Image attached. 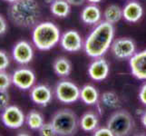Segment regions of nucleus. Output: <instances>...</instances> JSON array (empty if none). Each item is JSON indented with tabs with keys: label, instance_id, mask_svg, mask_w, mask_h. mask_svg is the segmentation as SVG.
Returning a JSON list of instances; mask_svg holds the SVG:
<instances>
[{
	"label": "nucleus",
	"instance_id": "nucleus-1",
	"mask_svg": "<svg viewBox=\"0 0 146 136\" xmlns=\"http://www.w3.org/2000/svg\"><path fill=\"white\" fill-rule=\"evenodd\" d=\"M114 27L107 21L98 24L85 40V54L93 58L102 57L108 51L113 41Z\"/></svg>",
	"mask_w": 146,
	"mask_h": 136
},
{
	"label": "nucleus",
	"instance_id": "nucleus-2",
	"mask_svg": "<svg viewBox=\"0 0 146 136\" xmlns=\"http://www.w3.org/2000/svg\"><path fill=\"white\" fill-rule=\"evenodd\" d=\"M8 16L16 26L28 28L36 26L41 11L36 0H17L10 6Z\"/></svg>",
	"mask_w": 146,
	"mask_h": 136
},
{
	"label": "nucleus",
	"instance_id": "nucleus-3",
	"mask_svg": "<svg viewBox=\"0 0 146 136\" xmlns=\"http://www.w3.org/2000/svg\"><path fill=\"white\" fill-rule=\"evenodd\" d=\"M32 39L37 49L41 51H48L59 43L61 34L56 25L46 21L39 23L35 27Z\"/></svg>",
	"mask_w": 146,
	"mask_h": 136
},
{
	"label": "nucleus",
	"instance_id": "nucleus-4",
	"mask_svg": "<svg viewBox=\"0 0 146 136\" xmlns=\"http://www.w3.org/2000/svg\"><path fill=\"white\" fill-rule=\"evenodd\" d=\"M51 123L58 135H72L77 128V117L73 111L62 109L56 112L52 118Z\"/></svg>",
	"mask_w": 146,
	"mask_h": 136
},
{
	"label": "nucleus",
	"instance_id": "nucleus-5",
	"mask_svg": "<svg viewBox=\"0 0 146 136\" xmlns=\"http://www.w3.org/2000/svg\"><path fill=\"white\" fill-rule=\"evenodd\" d=\"M107 127L114 136H124L128 134L133 127V119L127 111H117L110 116Z\"/></svg>",
	"mask_w": 146,
	"mask_h": 136
},
{
	"label": "nucleus",
	"instance_id": "nucleus-6",
	"mask_svg": "<svg viewBox=\"0 0 146 136\" xmlns=\"http://www.w3.org/2000/svg\"><path fill=\"white\" fill-rule=\"evenodd\" d=\"M56 98L63 103H72L80 98V89L74 83L63 80L60 81L55 87Z\"/></svg>",
	"mask_w": 146,
	"mask_h": 136
},
{
	"label": "nucleus",
	"instance_id": "nucleus-7",
	"mask_svg": "<svg viewBox=\"0 0 146 136\" xmlns=\"http://www.w3.org/2000/svg\"><path fill=\"white\" fill-rule=\"evenodd\" d=\"M23 112L16 105H8L5 108L1 114V120L5 126L10 129H18L25 123Z\"/></svg>",
	"mask_w": 146,
	"mask_h": 136
},
{
	"label": "nucleus",
	"instance_id": "nucleus-8",
	"mask_svg": "<svg viewBox=\"0 0 146 136\" xmlns=\"http://www.w3.org/2000/svg\"><path fill=\"white\" fill-rule=\"evenodd\" d=\"M113 55L118 59L131 58L135 54V44L130 38H118L111 45Z\"/></svg>",
	"mask_w": 146,
	"mask_h": 136
},
{
	"label": "nucleus",
	"instance_id": "nucleus-9",
	"mask_svg": "<svg viewBox=\"0 0 146 136\" xmlns=\"http://www.w3.org/2000/svg\"><path fill=\"white\" fill-rule=\"evenodd\" d=\"M36 82V75L28 68L17 69L12 74V84L21 90H28Z\"/></svg>",
	"mask_w": 146,
	"mask_h": 136
},
{
	"label": "nucleus",
	"instance_id": "nucleus-10",
	"mask_svg": "<svg viewBox=\"0 0 146 136\" xmlns=\"http://www.w3.org/2000/svg\"><path fill=\"white\" fill-rule=\"evenodd\" d=\"M61 46L67 52H78L83 47V40L80 34L75 30H68L64 33L60 39Z\"/></svg>",
	"mask_w": 146,
	"mask_h": 136
},
{
	"label": "nucleus",
	"instance_id": "nucleus-11",
	"mask_svg": "<svg viewBox=\"0 0 146 136\" xmlns=\"http://www.w3.org/2000/svg\"><path fill=\"white\" fill-rule=\"evenodd\" d=\"M13 58L20 64H27L32 61L34 57V50L28 42L19 41L15 44L12 51Z\"/></svg>",
	"mask_w": 146,
	"mask_h": 136
},
{
	"label": "nucleus",
	"instance_id": "nucleus-12",
	"mask_svg": "<svg viewBox=\"0 0 146 136\" xmlns=\"http://www.w3.org/2000/svg\"><path fill=\"white\" fill-rule=\"evenodd\" d=\"M131 72L139 80H146V49L135 53L130 58Z\"/></svg>",
	"mask_w": 146,
	"mask_h": 136
},
{
	"label": "nucleus",
	"instance_id": "nucleus-13",
	"mask_svg": "<svg viewBox=\"0 0 146 136\" xmlns=\"http://www.w3.org/2000/svg\"><path fill=\"white\" fill-rule=\"evenodd\" d=\"M109 64L102 57L95 58L94 61L90 64L88 68L89 76L94 81H103L109 74Z\"/></svg>",
	"mask_w": 146,
	"mask_h": 136
},
{
	"label": "nucleus",
	"instance_id": "nucleus-14",
	"mask_svg": "<svg viewBox=\"0 0 146 136\" xmlns=\"http://www.w3.org/2000/svg\"><path fill=\"white\" fill-rule=\"evenodd\" d=\"M31 99L38 105L46 106L52 100V92L49 87L44 84H39L31 90Z\"/></svg>",
	"mask_w": 146,
	"mask_h": 136
},
{
	"label": "nucleus",
	"instance_id": "nucleus-15",
	"mask_svg": "<svg viewBox=\"0 0 146 136\" xmlns=\"http://www.w3.org/2000/svg\"><path fill=\"white\" fill-rule=\"evenodd\" d=\"M143 8L136 1L128 2L123 8V17L130 23H136L142 18Z\"/></svg>",
	"mask_w": 146,
	"mask_h": 136
},
{
	"label": "nucleus",
	"instance_id": "nucleus-16",
	"mask_svg": "<svg viewBox=\"0 0 146 136\" xmlns=\"http://www.w3.org/2000/svg\"><path fill=\"white\" fill-rule=\"evenodd\" d=\"M102 17L100 8L95 5L86 6L81 13V18L83 22L87 25H96Z\"/></svg>",
	"mask_w": 146,
	"mask_h": 136
},
{
	"label": "nucleus",
	"instance_id": "nucleus-17",
	"mask_svg": "<svg viewBox=\"0 0 146 136\" xmlns=\"http://www.w3.org/2000/svg\"><path fill=\"white\" fill-rule=\"evenodd\" d=\"M80 98L87 105L95 104L99 98L98 91L93 85L86 84L80 90Z\"/></svg>",
	"mask_w": 146,
	"mask_h": 136
},
{
	"label": "nucleus",
	"instance_id": "nucleus-18",
	"mask_svg": "<svg viewBox=\"0 0 146 136\" xmlns=\"http://www.w3.org/2000/svg\"><path fill=\"white\" fill-rule=\"evenodd\" d=\"M50 10L57 17H66L70 13V5L66 0H54L50 6Z\"/></svg>",
	"mask_w": 146,
	"mask_h": 136
},
{
	"label": "nucleus",
	"instance_id": "nucleus-19",
	"mask_svg": "<svg viewBox=\"0 0 146 136\" xmlns=\"http://www.w3.org/2000/svg\"><path fill=\"white\" fill-rule=\"evenodd\" d=\"M54 71L58 76H67L71 73L72 65L65 57H59L54 62Z\"/></svg>",
	"mask_w": 146,
	"mask_h": 136
},
{
	"label": "nucleus",
	"instance_id": "nucleus-20",
	"mask_svg": "<svg viewBox=\"0 0 146 136\" xmlns=\"http://www.w3.org/2000/svg\"><path fill=\"white\" fill-rule=\"evenodd\" d=\"M80 125H81V128L84 132L94 131L98 125V118L96 114L91 112L84 113L80 120Z\"/></svg>",
	"mask_w": 146,
	"mask_h": 136
},
{
	"label": "nucleus",
	"instance_id": "nucleus-21",
	"mask_svg": "<svg viewBox=\"0 0 146 136\" xmlns=\"http://www.w3.org/2000/svg\"><path fill=\"white\" fill-rule=\"evenodd\" d=\"M104 18L105 21L111 24H115L119 22L123 17V9L117 5H111L104 10Z\"/></svg>",
	"mask_w": 146,
	"mask_h": 136
},
{
	"label": "nucleus",
	"instance_id": "nucleus-22",
	"mask_svg": "<svg viewBox=\"0 0 146 136\" xmlns=\"http://www.w3.org/2000/svg\"><path fill=\"white\" fill-rule=\"evenodd\" d=\"M27 123L30 129L39 130L44 124L43 116L36 111H31L27 116Z\"/></svg>",
	"mask_w": 146,
	"mask_h": 136
},
{
	"label": "nucleus",
	"instance_id": "nucleus-23",
	"mask_svg": "<svg viewBox=\"0 0 146 136\" xmlns=\"http://www.w3.org/2000/svg\"><path fill=\"white\" fill-rule=\"evenodd\" d=\"M101 101L103 104L107 108L115 109L119 106V98L116 94L113 92H105L101 96Z\"/></svg>",
	"mask_w": 146,
	"mask_h": 136
},
{
	"label": "nucleus",
	"instance_id": "nucleus-24",
	"mask_svg": "<svg viewBox=\"0 0 146 136\" xmlns=\"http://www.w3.org/2000/svg\"><path fill=\"white\" fill-rule=\"evenodd\" d=\"M12 84V76L4 71H0V90H7Z\"/></svg>",
	"mask_w": 146,
	"mask_h": 136
},
{
	"label": "nucleus",
	"instance_id": "nucleus-25",
	"mask_svg": "<svg viewBox=\"0 0 146 136\" xmlns=\"http://www.w3.org/2000/svg\"><path fill=\"white\" fill-rule=\"evenodd\" d=\"M39 132L42 136H54V135L56 134L53 124L51 123H44L42 125V127L39 129Z\"/></svg>",
	"mask_w": 146,
	"mask_h": 136
},
{
	"label": "nucleus",
	"instance_id": "nucleus-26",
	"mask_svg": "<svg viewBox=\"0 0 146 136\" xmlns=\"http://www.w3.org/2000/svg\"><path fill=\"white\" fill-rule=\"evenodd\" d=\"M9 94L7 90H0V110H4L9 104Z\"/></svg>",
	"mask_w": 146,
	"mask_h": 136
},
{
	"label": "nucleus",
	"instance_id": "nucleus-27",
	"mask_svg": "<svg viewBox=\"0 0 146 136\" xmlns=\"http://www.w3.org/2000/svg\"><path fill=\"white\" fill-rule=\"evenodd\" d=\"M9 64H10V61H9L8 55L5 51L0 50V71L6 70L8 67Z\"/></svg>",
	"mask_w": 146,
	"mask_h": 136
},
{
	"label": "nucleus",
	"instance_id": "nucleus-28",
	"mask_svg": "<svg viewBox=\"0 0 146 136\" xmlns=\"http://www.w3.org/2000/svg\"><path fill=\"white\" fill-rule=\"evenodd\" d=\"M94 136H113V133L108 127H106V128H100L97 130H94Z\"/></svg>",
	"mask_w": 146,
	"mask_h": 136
},
{
	"label": "nucleus",
	"instance_id": "nucleus-29",
	"mask_svg": "<svg viewBox=\"0 0 146 136\" xmlns=\"http://www.w3.org/2000/svg\"><path fill=\"white\" fill-rule=\"evenodd\" d=\"M139 99H140L141 102H142V103L146 105V84H144L140 89Z\"/></svg>",
	"mask_w": 146,
	"mask_h": 136
},
{
	"label": "nucleus",
	"instance_id": "nucleus-30",
	"mask_svg": "<svg viewBox=\"0 0 146 136\" xmlns=\"http://www.w3.org/2000/svg\"><path fill=\"white\" fill-rule=\"evenodd\" d=\"M7 29V24L6 19L4 18L3 16L0 15V36L6 33Z\"/></svg>",
	"mask_w": 146,
	"mask_h": 136
},
{
	"label": "nucleus",
	"instance_id": "nucleus-31",
	"mask_svg": "<svg viewBox=\"0 0 146 136\" xmlns=\"http://www.w3.org/2000/svg\"><path fill=\"white\" fill-rule=\"evenodd\" d=\"M70 6H81L84 4V0H66Z\"/></svg>",
	"mask_w": 146,
	"mask_h": 136
},
{
	"label": "nucleus",
	"instance_id": "nucleus-32",
	"mask_svg": "<svg viewBox=\"0 0 146 136\" xmlns=\"http://www.w3.org/2000/svg\"><path fill=\"white\" fill-rule=\"evenodd\" d=\"M141 121H142V123L144 127H146V112H143V113L141 116Z\"/></svg>",
	"mask_w": 146,
	"mask_h": 136
},
{
	"label": "nucleus",
	"instance_id": "nucleus-33",
	"mask_svg": "<svg viewBox=\"0 0 146 136\" xmlns=\"http://www.w3.org/2000/svg\"><path fill=\"white\" fill-rule=\"evenodd\" d=\"M89 2H91V3H93V4H96V3H99V2H101L102 0H88Z\"/></svg>",
	"mask_w": 146,
	"mask_h": 136
},
{
	"label": "nucleus",
	"instance_id": "nucleus-34",
	"mask_svg": "<svg viewBox=\"0 0 146 136\" xmlns=\"http://www.w3.org/2000/svg\"><path fill=\"white\" fill-rule=\"evenodd\" d=\"M5 1H7V2H8V3H14V2H16L17 0H5Z\"/></svg>",
	"mask_w": 146,
	"mask_h": 136
},
{
	"label": "nucleus",
	"instance_id": "nucleus-35",
	"mask_svg": "<svg viewBox=\"0 0 146 136\" xmlns=\"http://www.w3.org/2000/svg\"><path fill=\"white\" fill-rule=\"evenodd\" d=\"M44 1H46V2L47 4H51V3H52V2L54 1V0H44Z\"/></svg>",
	"mask_w": 146,
	"mask_h": 136
}]
</instances>
